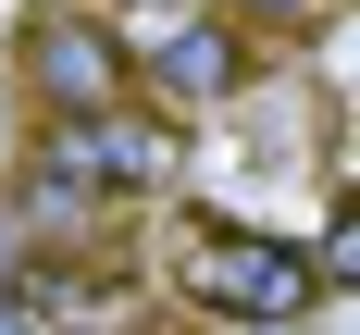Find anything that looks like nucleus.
Instances as JSON below:
<instances>
[{
    "label": "nucleus",
    "instance_id": "6",
    "mask_svg": "<svg viewBox=\"0 0 360 335\" xmlns=\"http://www.w3.org/2000/svg\"><path fill=\"white\" fill-rule=\"evenodd\" d=\"M25 323H37V310H25V298H13V286H0V335H25Z\"/></svg>",
    "mask_w": 360,
    "mask_h": 335
},
{
    "label": "nucleus",
    "instance_id": "7",
    "mask_svg": "<svg viewBox=\"0 0 360 335\" xmlns=\"http://www.w3.org/2000/svg\"><path fill=\"white\" fill-rule=\"evenodd\" d=\"M236 335H298V323H236Z\"/></svg>",
    "mask_w": 360,
    "mask_h": 335
},
{
    "label": "nucleus",
    "instance_id": "4",
    "mask_svg": "<svg viewBox=\"0 0 360 335\" xmlns=\"http://www.w3.org/2000/svg\"><path fill=\"white\" fill-rule=\"evenodd\" d=\"M249 63H261V37L236 25V13H186L174 37H149V50H137V87H162L174 112H212V100L249 87Z\"/></svg>",
    "mask_w": 360,
    "mask_h": 335
},
{
    "label": "nucleus",
    "instance_id": "5",
    "mask_svg": "<svg viewBox=\"0 0 360 335\" xmlns=\"http://www.w3.org/2000/svg\"><path fill=\"white\" fill-rule=\"evenodd\" d=\"M236 25H311V0H236Z\"/></svg>",
    "mask_w": 360,
    "mask_h": 335
},
{
    "label": "nucleus",
    "instance_id": "1",
    "mask_svg": "<svg viewBox=\"0 0 360 335\" xmlns=\"http://www.w3.org/2000/svg\"><path fill=\"white\" fill-rule=\"evenodd\" d=\"M174 174V124H149L137 100L112 112H50L25 149V186H13V211L37 223V236H75V223H100L112 199H137V186Z\"/></svg>",
    "mask_w": 360,
    "mask_h": 335
},
{
    "label": "nucleus",
    "instance_id": "2",
    "mask_svg": "<svg viewBox=\"0 0 360 335\" xmlns=\"http://www.w3.org/2000/svg\"><path fill=\"white\" fill-rule=\"evenodd\" d=\"M162 286L212 323H298L311 310V249L298 236H261V223H224V211H174L162 223Z\"/></svg>",
    "mask_w": 360,
    "mask_h": 335
},
{
    "label": "nucleus",
    "instance_id": "3",
    "mask_svg": "<svg viewBox=\"0 0 360 335\" xmlns=\"http://www.w3.org/2000/svg\"><path fill=\"white\" fill-rule=\"evenodd\" d=\"M25 87L37 112H112L137 100V50L112 37V13H25Z\"/></svg>",
    "mask_w": 360,
    "mask_h": 335
}]
</instances>
